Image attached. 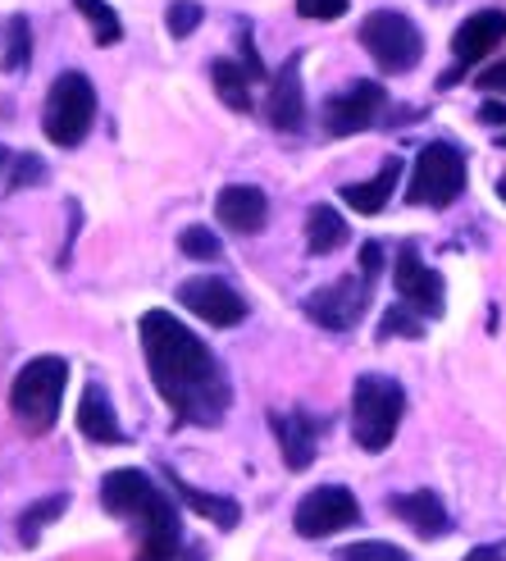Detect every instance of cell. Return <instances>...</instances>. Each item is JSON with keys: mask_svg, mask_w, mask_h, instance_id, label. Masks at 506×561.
<instances>
[{"mask_svg": "<svg viewBox=\"0 0 506 561\" xmlns=\"http://www.w3.org/2000/svg\"><path fill=\"white\" fill-rule=\"evenodd\" d=\"M142 352H147V370H151L156 392L183 425H219L233 402L229 375H223L219 356L196 339L179 316L147 311L142 316Z\"/></svg>", "mask_w": 506, "mask_h": 561, "instance_id": "6da1fadb", "label": "cell"}, {"mask_svg": "<svg viewBox=\"0 0 506 561\" xmlns=\"http://www.w3.org/2000/svg\"><path fill=\"white\" fill-rule=\"evenodd\" d=\"M101 507L110 516H124L142 525V548L137 561H174L183 543V520L142 470H110L101 480Z\"/></svg>", "mask_w": 506, "mask_h": 561, "instance_id": "7a4b0ae2", "label": "cell"}, {"mask_svg": "<svg viewBox=\"0 0 506 561\" xmlns=\"http://www.w3.org/2000/svg\"><path fill=\"white\" fill-rule=\"evenodd\" d=\"M65 383H69V360L65 356H37L14 375L10 388V411L19 420V430L27 434H46L60 420L65 402Z\"/></svg>", "mask_w": 506, "mask_h": 561, "instance_id": "3957f363", "label": "cell"}, {"mask_svg": "<svg viewBox=\"0 0 506 561\" xmlns=\"http://www.w3.org/2000/svg\"><path fill=\"white\" fill-rule=\"evenodd\" d=\"M406 415V392L398 379L360 375L352 388V434L365 453H383L398 438V425Z\"/></svg>", "mask_w": 506, "mask_h": 561, "instance_id": "277c9868", "label": "cell"}, {"mask_svg": "<svg viewBox=\"0 0 506 561\" xmlns=\"http://www.w3.org/2000/svg\"><path fill=\"white\" fill-rule=\"evenodd\" d=\"M96 119V88L88 73H60L50 82V96H46V115L42 128L55 147H78L82 137L92 133Z\"/></svg>", "mask_w": 506, "mask_h": 561, "instance_id": "5b68a950", "label": "cell"}, {"mask_svg": "<svg viewBox=\"0 0 506 561\" xmlns=\"http://www.w3.org/2000/svg\"><path fill=\"white\" fill-rule=\"evenodd\" d=\"M461 192H465V151L452 147V142H429L415 156L406 202L442 210V206H452Z\"/></svg>", "mask_w": 506, "mask_h": 561, "instance_id": "8992f818", "label": "cell"}, {"mask_svg": "<svg viewBox=\"0 0 506 561\" xmlns=\"http://www.w3.org/2000/svg\"><path fill=\"white\" fill-rule=\"evenodd\" d=\"M360 46L370 50V60L383 73H411L419 65V55H425L419 27L398 10H375L370 19H365L360 23Z\"/></svg>", "mask_w": 506, "mask_h": 561, "instance_id": "52a82bcc", "label": "cell"}, {"mask_svg": "<svg viewBox=\"0 0 506 561\" xmlns=\"http://www.w3.org/2000/svg\"><path fill=\"white\" fill-rule=\"evenodd\" d=\"M356 520H360V502H356V493L343 489V484H320V489H311V493L297 502V512H292V525H297L301 539L337 535V529H352Z\"/></svg>", "mask_w": 506, "mask_h": 561, "instance_id": "ba28073f", "label": "cell"}, {"mask_svg": "<svg viewBox=\"0 0 506 561\" xmlns=\"http://www.w3.org/2000/svg\"><path fill=\"white\" fill-rule=\"evenodd\" d=\"M370 288H375V278L370 274H343L337 284L329 288H315L311 297H306V316H311L315 324L333 329V333H347L360 324L365 316V306H370Z\"/></svg>", "mask_w": 506, "mask_h": 561, "instance_id": "9c48e42d", "label": "cell"}, {"mask_svg": "<svg viewBox=\"0 0 506 561\" xmlns=\"http://www.w3.org/2000/svg\"><path fill=\"white\" fill-rule=\"evenodd\" d=\"M392 288H398V297L411 306L415 316H425V320H438L442 306H447L442 274L419 261V251L411 242L398 251V265H392Z\"/></svg>", "mask_w": 506, "mask_h": 561, "instance_id": "30bf717a", "label": "cell"}, {"mask_svg": "<svg viewBox=\"0 0 506 561\" xmlns=\"http://www.w3.org/2000/svg\"><path fill=\"white\" fill-rule=\"evenodd\" d=\"M383 105H388L383 82L360 78V82H352L347 92L329 96V105H324V128H329L333 137H352V133H365V128H370V124L383 115Z\"/></svg>", "mask_w": 506, "mask_h": 561, "instance_id": "8fae6325", "label": "cell"}, {"mask_svg": "<svg viewBox=\"0 0 506 561\" xmlns=\"http://www.w3.org/2000/svg\"><path fill=\"white\" fill-rule=\"evenodd\" d=\"M179 301L187 306L192 316H202L206 324L215 329H233L246 320V301L233 284H223V278H187L179 288Z\"/></svg>", "mask_w": 506, "mask_h": 561, "instance_id": "7c38bea8", "label": "cell"}, {"mask_svg": "<svg viewBox=\"0 0 506 561\" xmlns=\"http://www.w3.org/2000/svg\"><path fill=\"white\" fill-rule=\"evenodd\" d=\"M269 124L278 133H297L306 124V92H301V50L288 55L284 69L269 82Z\"/></svg>", "mask_w": 506, "mask_h": 561, "instance_id": "4fadbf2b", "label": "cell"}, {"mask_svg": "<svg viewBox=\"0 0 506 561\" xmlns=\"http://www.w3.org/2000/svg\"><path fill=\"white\" fill-rule=\"evenodd\" d=\"M502 42H506V14H502V10H480V14H470V19L457 27V37H452L457 69L480 65L484 55H493Z\"/></svg>", "mask_w": 506, "mask_h": 561, "instance_id": "5bb4252c", "label": "cell"}, {"mask_svg": "<svg viewBox=\"0 0 506 561\" xmlns=\"http://www.w3.org/2000/svg\"><path fill=\"white\" fill-rule=\"evenodd\" d=\"M269 425H274V438H278V447H284V461H288V470H306L315 461V447H320V434H324V425L315 415H306V411H288V415H269Z\"/></svg>", "mask_w": 506, "mask_h": 561, "instance_id": "9a60e30c", "label": "cell"}, {"mask_svg": "<svg viewBox=\"0 0 506 561\" xmlns=\"http://www.w3.org/2000/svg\"><path fill=\"white\" fill-rule=\"evenodd\" d=\"M215 215H219L223 229H233V233H261V229H265V219H269V202H265V192H261V187H251V183H229V187L219 192Z\"/></svg>", "mask_w": 506, "mask_h": 561, "instance_id": "2e32d148", "label": "cell"}, {"mask_svg": "<svg viewBox=\"0 0 506 561\" xmlns=\"http://www.w3.org/2000/svg\"><path fill=\"white\" fill-rule=\"evenodd\" d=\"M392 507V516L398 520H406L419 539H447L452 535V516H447V507H442V497L438 493H402V497H392L388 502Z\"/></svg>", "mask_w": 506, "mask_h": 561, "instance_id": "e0dca14e", "label": "cell"}, {"mask_svg": "<svg viewBox=\"0 0 506 561\" xmlns=\"http://www.w3.org/2000/svg\"><path fill=\"white\" fill-rule=\"evenodd\" d=\"M78 430H82V438H88V443H101V447L128 443V434L119 430L115 407H110V392L101 383H88V392H82V402H78Z\"/></svg>", "mask_w": 506, "mask_h": 561, "instance_id": "ac0fdd59", "label": "cell"}, {"mask_svg": "<svg viewBox=\"0 0 506 561\" xmlns=\"http://www.w3.org/2000/svg\"><path fill=\"white\" fill-rule=\"evenodd\" d=\"M402 183V156H388L383 160V170L370 179V183H347L343 187V202L356 210V215H379L388 206V196L398 192Z\"/></svg>", "mask_w": 506, "mask_h": 561, "instance_id": "d6986e66", "label": "cell"}, {"mask_svg": "<svg viewBox=\"0 0 506 561\" xmlns=\"http://www.w3.org/2000/svg\"><path fill=\"white\" fill-rule=\"evenodd\" d=\"M169 489H174L196 516H206V520L219 525V529H233V525L242 520V507H238L233 497H219V493H206V489H192L187 480H179V474H169Z\"/></svg>", "mask_w": 506, "mask_h": 561, "instance_id": "ffe728a7", "label": "cell"}, {"mask_svg": "<svg viewBox=\"0 0 506 561\" xmlns=\"http://www.w3.org/2000/svg\"><path fill=\"white\" fill-rule=\"evenodd\" d=\"M347 219L343 215H337L333 206H311V215H306V247H311L315 251V256H329V251H337V247H343L347 242Z\"/></svg>", "mask_w": 506, "mask_h": 561, "instance_id": "44dd1931", "label": "cell"}, {"mask_svg": "<svg viewBox=\"0 0 506 561\" xmlns=\"http://www.w3.org/2000/svg\"><path fill=\"white\" fill-rule=\"evenodd\" d=\"M210 82H215V92H219V101L229 105V110H251V69H242V65H233V60H215L210 65Z\"/></svg>", "mask_w": 506, "mask_h": 561, "instance_id": "7402d4cb", "label": "cell"}, {"mask_svg": "<svg viewBox=\"0 0 506 561\" xmlns=\"http://www.w3.org/2000/svg\"><path fill=\"white\" fill-rule=\"evenodd\" d=\"M419 333H425V316H415L406 301L388 306V316L379 320V343H388V339H419Z\"/></svg>", "mask_w": 506, "mask_h": 561, "instance_id": "603a6c76", "label": "cell"}, {"mask_svg": "<svg viewBox=\"0 0 506 561\" xmlns=\"http://www.w3.org/2000/svg\"><path fill=\"white\" fill-rule=\"evenodd\" d=\"M73 5L82 10V19H88L92 27H96V46H115L119 42V19H115V10L105 5V0H73Z\"/></svg>", "mask_w": 506, "mask_h": 561, "instance_id": "cb8c5ba5", "label": "cell"}, {"mask_svg": "<svg viewBox=\"0 0 506 561\" xmlns=\"http://www.w3.org/2000/svg\"><path fill=\"white\" fill-rule=\"evenodd\" d=\"M60 512H65V493H50V497H42L37 507H27V512L19 516V539H23V543H37L42 525H46V520H55Z\"/></svg>", "mask_w": 506, "mask_h": 561, "instance_id": "d4e9b609", "label": "cell"}, {"mask_svg": "<svg viewBox=\"0 0 506 561\" xmlns=\"http://www.w3.org/2000/svg\"><path fill=\"white\" fill-rule=\"evenodd\" d=\"M179 247H183V256H192V261H219V238L210 229H202V224L183 229L179 233Z\"/></svg>", "mask_w": 506, "mask_h": 561, "instance_id": "484cf974", "label": "cell"}, {"mask_svg": "<svg viewBox=\"0 0 506 561\" xmlns=\"http://www.w3.org/2000/svg\"><path fill=\"white\" fill-rule=\"evenodd\" d=\"M337 561H411L402 548H392V543H379V539H365V543H352L337 552Z\"/></svg>", "mask_w": 506, "mask_h": 561, "instance_id": "4316f807", "label": "cell"}, {"mask_svg": "<svg viewBox=\"0 0 506 561\" xmlns=\"http://www.w3.org/2000/svg\"><path fill=\"white\" fill-rule=\"evenodd\" d=\"M27 23L23 19H10V27H5V73H19L23 65H27Z\"/></svg>", "mask_w": 506, "mask_h": 561, "instance_id": "83f0119b", "label": "cell"}, {"mask_svg": "<svg viewBox=\"0 0 506 561\" xmlns=\"http://www.w3.org/2000/svg\"><path fill=\"white\" fill-rule=\"evenodd\" d=\"M202 5H196V0H174V5H169V33L174 37H187L196 23H202Z\"/></svg>", "mask_w": 506, "mask_h": 561, "instance_id": "f1b7e54d", "label": "cell"}, {"mask_svg": "<svg viewBox=\"0 0 506 561\" xmlns=\"http://www.w3.org/2000/svg\"><path fill=\"white\" fill-rule=\"evenodd\" d=\"M297 10L306 14V19H343L347 14V0H297Z\"/></svg>", "mask_w": 506, "mask_h": 561, "instance_id": "f546056e", "label": "cell"}, {"mask_svg": "<svg viewBox=\"0 0 506 561\" xmlns=\"http://www.w3.org/2000/svg\"><path fill=\"white\" fill-rule=\"evenodd\" d=\"M46 179V170H42V160L37 156H23L19 164H14V187H23V183H42Z\"/></svg>", "mask_w": 506, "mask_h": 561, "instance_id": "4dcf8cb0", "label": "cell"}, {"mask_svg": "<svg viewBox=\"0 0 506 561\" xmlns=\"http://www.w3.org/2000/svg\"><path fill=\"white\" fill-rule=\"evenodd\" d=\"M379 270H383V247H379V242H365V247H360V274L379 278Z\"/></svg>", "mask_w": 506, "mask_h": 561, "instance_id": "1f68e13d", "label": "cell"}, {"mask_svg": "<svg viewBox=\"0 0 506 561\" xmlns=\"http://www.w3.org/2000/svg\"><path fill=\"white\" fill-rule=\"evenodd\" d=\"M480 88H484V92H497V96L506 92V60H497L493 69L480 73Z\"/></svg>", "mask_w": 506, "mask_h": 561, "instance_id": "d6a6232c", "label": "cell"}, {"mask_svg": "<svg viewBox=\"0 0 506 561\" xmlns=\"http://www.w3.org/2000/svg\"><path fill=\"white\" fill-rule=\"evenodd\" d=\"M480 119H484L488 128H506V105H502V101H484V105H480Z\"/></svg>", "mask_w": 506, "mask_h": 561, "instance_id": "836d02e7", "label": "cell"}, {"mask_svg": "<svg viewBox=\"0 0 506 561\" xmlns=\"http://www.w3.org/2000/svg\"><path fill=\"white\" fill-rule=\"evenodd\" d=\"M465 561H506V557H502L497 548H474V552H470Z\"/></svg>", "mask_w": 506, "mask_h": 561, "instance_id": "e575fe53", "label": "cell"}, {"mask_svg": "<svg viewBox=\"0 0 506 561\" xmlns=\"http://www.w3.org/2000/svg\"><path fill=\"white\" fill-rule=\"evenodd\" d=\"M497 196H502V202H506V174L497 179Z\"/></svg>", "mask_w": 506, "mask_h": 561, "instance_id": "d590c367", "label": "cell"}, {"mask_svg": "<svg viewBox=\"0 0 506 561\" xmlns=\"http://www.w3.org/2000/svg\"><path fill=\"white\" fill-rule=\"evenodd\" d=\"M0 170H5V147H0Z\"/></svg>", "mask_w": 506, "mask_h": 561, "instance_id": "8d00e7d4", "label": "cell"}, {"mask_svg": "<svg viewBox=\"0 0 506 561\" xmlns=\"http://www.w3.org/2000/svg\"><path fill=\"white\" fill-rule=\"evenodd\" d=\"M497 142H502V147H506V133H502V137H497Z\"/></svg>", "mask_w": 506, "mask_h": 561, "instance_id": "74e56055", "label": "cell"}]
</instances>
